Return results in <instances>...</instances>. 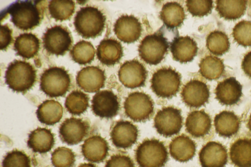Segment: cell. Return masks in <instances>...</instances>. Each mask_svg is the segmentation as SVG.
Masks as SVG:
<instances>
[{"mask_svg":"<svg viewBox=\"0 0 251 167\" xmlns=\"http://www.w3.org/2000/svg\"><path fill=\"white\" fill-rule=\"evenodd\" d=\"M229 156L235 167H251V138H240L233 142L230 147Z\"/></svg>","mask_w":251,"mask_h":167,"instance_id":"26","label":"cell"},{"mask_svg":"<svg viewBox=\"0 0 251 167\" xmlns=\"http://www.w3.org/2000/svg\"><path fill=\"white\" fill-rule=\"evenodd\" d=\"M70 85V75L62 68H50L45 70L41 75L40 89L51 97L64 95L68 91Z\"/></svg>","mask_w":251,"mask_h":167,"instance_id":"5","label":"cell"},{"mask_svg":"<svg viewBox=\"0 0 251 167\" xmlns=\"http://www.w3.org/2000/svg\"><path fill=\"white\" fill-rule=\"evenodd\" d=\"M169 47L167 39L160 33L145 36L138 47L139 55L146 63L156 65L163 60Z\"/></svg>","mask_w":251,"mask_h":167,"instance_id":"7","label":"cell"},{"mask_svg":"<svg viewBox=\"0 0 251 167\" xmlns=\"http://www.w3.org/2000/svg\"><path fill=\"white\" fill-rule=\"evenodd\" d=\"M196 144L190 137L182 134L173 139L169 144V152L175 160L186 162L195 155Z\"/></svg>","mask_w":251,"mask_h":167,"instance_id":"23","label":"cell"},{"mask_svg":"<svg viewBox=\"0 0 251 167\" xmlns=\"http://www.w3.org/2000/svg\"><path fill=\"white\" fill-rule=\"evenodd\" d=\"M159 16L167 28L169 29L180 26L185 19L183 8L176 2L165 3L161 9Z\"/></svg>","mask_w":251,"mask_h":167,"instance_id":"30","label":"cell"},{"mask_svg":"<svg viewBox=\"0 0 251 167\" xmlns=\"http://www.w3.org/2000/svg\"><path fill=\"white\" fill-rule=\"evenodd\" d=\"M91 102L93 113L101 118L110 119L115 117L120 108L117 96L110 90L97 92L93 96Z\"/></svg>","mask_w":251,"mask_h":167,"instance_id":"12","label":"cell"},{"mask_svg":"<svg viewBox=\"0 0 251 167\" xmlns=\"http://www.w3.org/2000/svg\"><path fill=\"white\" fill-rule=\"evenodd\" d=\"M242 68L245 74L251 77V51L244 56L242 62Z\"/></svg>","mask_w":251,"mask_h":167,"instance_id":"43","label":"cell"},{"mask_svg":"<svg viewBox=\"0 0 251 167\" xmlns=\"http://www.w3.org/2000/svg\"><path fill=\"white\" fill-rule=\"evenodd\" d=\"M40 48V41L31 33H24L18 36L14 44L16 55L29 59L34 57Z\"/></svg>","mask_w":251,"mask_h":167,"instance_id":"29","label":"cell"},{"mask_svg":"<svg viewBox=\"0 0 251 167\" xmlns=\"http://www.w3.org/2000/svg\"><path fill=\"white\" fill-rule=\"evenodd\" d=\"M11 21L17 28L28 30L38 26L41 21V11L35 2L19 1L12 4L7 9Z\"/></svg>","mask_w":251,"mask_h":167,"instance_id":"4","label":"cell"},{"mask_svg":"<svg viewBox=\"0 0 251 167\" xmlns=\"http://www.w3.org/2000/svg\"><path fill=\"white\" fill-rule=\"evenodd\" d=\"M48 8L51 18L63 21L69 19L73 15L75 3L71 0H52L50 1Z\"/></svg>","mask_w":251,"mask_h":167,"instance_id":"33","label":"cell"},{"mask_svg":"<svg viewBox=\"0 0 251 167\" xmlns=\"http://www.w3.org/2000/svg\"><path fill=\"white\" fill-rule=\"evenodd\" d=\"M126 115L134 121H144L150 118L154 110L151 97L139 92L130 93L124 104Z\"/></svg>","mask_w":251,"mask_h":167,"instance_id":"8","label":"cell"},{"mask_svg":"<svg viewBox=\"0 0 251 167\" xmlns=\"http://www.w3.org/2000/svg\"><path fill=\"white\" fill-rule=\"evenodd\" d=\"M138 136L137 127L129 121L117 122L110 132L113 144L117 148L127 149L136 142Z\"/></svg>","mask_w":251,"mask_h":167,"instance_id":"18","label":"cell"},{"mask_svg":"<svg viewBox=\"0 0 251 167\" xmlns=\"http://www.w3.org/2000/svg\"><path fill=\"white\" fill-rule=\"evenodd\" d=\"M89 129V124L82 119L68 118L60 126L59 137L63 142L68 144H76L84 139Z\"/></svg>","mask_w":251,"mask_h":167,"instance_id":"13","label":"cell"},{"mask_svg":"<svg viewBox=\"0 0 251 167\" xmlns=\"http://www.w3.org/2000/svg\"><path fill=\"white\" fill-rule=\"evenodd\" d=\"M232 36L239 45L251 46V22L243 20L238 23L233 28Z\"/></svg>","mask_w":251,"mask_h":167,"instance_id":"38","label":"cell"},{"mask_svg":"<svg viewBox=\"0 0 251 167\" xmlns=\"http://www.w3.org/2000/svg\"><path fill=\"white\" fill-rule=\"evenodd\" d=\"M199 155L201 167H224L227 162V149L217 142L207 143L201 149Z\"/></svg>","mask_w":251,"mask_h":167,"instance_id":"15","label":"cell"},{"mask_svg":"<svg viewBox=\"0 0 251 167\" xmlns=\"http://www.w3.org/2000/svg\"><path fill=\"white\" fill-rule=\"evenodd\" d=\"M105 167H135L130 157L126 155L116 154L111 156Z\"/></svg>","mask_w":251,"mask_h":167,"instance_id":"41","label":"cell"},{"mask_svg":"<svg viewBox=\"0 0 251 167\" xmlns=\"http://www.w3.org/2000/svg\"><path fill=\"white\" fill-rule=\"evenodd\" d=\"M63 109L61 104L54 100H46L38 107L36 115L42 123L52 125L58 122L63 116Z\"/></svg>","mask_w":251,"mask_h":167,"instance_id":"28","label":"cell"},{"mask_svg":"<svg viewBox=\"0 0 251 167\" xmlns=\"http://www.w3.org/2000/svg\"><path fill=\"white\" fill-rule=\"evenodd\" d=\"M135 158L139 167H162L168 160V153L162 142L147 139L137 147Z\"/></svg>","mask_w":251,"mask_h":167,"instance_id":"3","label":"cell"},{"mask_svg":"<svg viewBox=\"0 0 251 167\" xmlns=\"http://www.w3.org/2000/svg\"><path fill=\"white\" fill-rule=\"evenodd\" d=\"M215 93L216 98L225 105L236 104L242 95V86L234 77H230L220 82Z\"/></svg>","mask_w":251,"mask_h":167,"instance_id":"19","label":"cell"},{"mask_svg":"<svg viewBox=\"0 0 251 167\" xmlns=\"http://www.w3.org/2000/svg\"><path fill=\"white\" fill-rule=\"evenodd\" d=\"M104 71L96 66H87L78 72L76 77L79 87L88 93L99 91L104 86Z\"/></svg>","mask_w":251,"mask_h":167,"instance_id":"17","label":"cell"},{"mask_svg":"<svg viewBox=\"0 0 251 167\" xmlns=\"http://www.w3.org/2000/svg\"><path fill=\"white\" fill-rule=\"evenodd\" d=\"M181 96L183 102L192 108H199L208 101L210 92L207 85L203 81L193 79L183 87Z\"/></svg>","mask_w":251,"mask_h":167,"instance_id":"14","label":"cell"},{"mask_svg":"<svg viewBox=\"0 0 251 167\" xmlns=\"http://www.w3.org/2000/svg\"><path fill=\"white\" fill-rule=\"evenodd\" d=\"M65 106L67 110L71 114L80 115L89 106L88 95L80 90L73 91L67 96Z\"/></svg>","mask_w":251,"mask_h":167,"instance_id":"34","label":"cell"},{"mask_svg":"<svg viewBox=\"0 0 251 167\" xmlns=\"http://www.w3.org/2000/svg\"><path fill=\"white\" fill-rule=\"evenodd\" d=\"M97 55L102 64L114 65L119 62L123 55L122 45L113 39H103L97 47Z\"/></svg>","mask_w":251,"mask_h":167,"instance_id":"24","label":"cell"},{"mask_svg":"<svg viewBox=\"0 0 251 167\" xmlns=\"http://www.w3.org/2000/svg\"><path fill=\"white\" fill-rule=\"evenodd\" d=\"M70 54L75 62L80 65H86L94 60L95 50L90 42L81 40L73 47Z\"/></svg>","mask_w":251,"mask_h":167,"instance_id":"36","label":"cell"},{"mask_svg":"<svg viewBox=\"0 0 251 167\" xmlns=\"http://www.w3.org/2000/svg\"><path fill=\"white\" fill-rule=\"evenodd\" d=\"M78 167H97L95 165L91 163H83L80 164Z\"/></svg>","mask_w":251,"mask_h":167,"instance_id":"44","label":"cell"},{"mask_svg":"<svg viewBox=\"0 0 251 167\" xmlns=\"http://www.w3.org/2000/svg\"><path fill=\"white\" fill-rule=\"evenodd\" d=\"M199 67L201 74L209 80L220 78L225 70L223 61L212 55H208L202 58L199 64Z\"/></svg>","mask_w":251,"mask_h":167,"instance_id":"32","label":"cell"},{"mask_svg":"<svg viewBox=\"0 0 251 167\" xmlns=\"http://www.w3.org/2000/svg\"><path fill=\"white\" fill-rule=\"evenodd\" d=\"M247 127L250 131L251 132V114L250 115L248 120Z\"/></svg>","mask_w":251,"mask_h":167,"instance_id":"45","label":"cell"},{"mask_svg":"<svg viewBox=\"0 0 251 167\" xmlns=\"http://www.w3.org/2000/svg\"><path fill=\"white\" fill-rule=\"evenodd\" d=\"M109 146L107 141L99 135H93L87 139L82 145L81 152L88 161L102 162L107 157Z\"/></svg>","mask_w":251,"mask_h":167,"instance_id":"21","label":"cell"},{"mask_svg":"<svg viewBox=\"0 0 251 167\" xmlns=\"http://www.w3.org/2000/svg\"><path fill=\"white\" fill-rule=\"evenodd\" d=\"M148 72L137 60L126 61L118 72L120 81L126 88L134 89L144 86Z\"/></svg>","mask_w":251,"mask_h":167,"instance_id":"11","label":"cell"},{"mask_svg":"<svg viewBox=\"0 0 251 167\" xmlns=\"http://www.w3.org/2000/svg\"><path fill=\"white\" fill-rule=\"evenodd\" d=\"M36 71L25 61L15 60L9 65L5 74V81L14 92L25 93L31 89L36 81Z\"/></svg>","mask_w":251,"mask_h":167,"instance_id":"2","label":"cell"},{"mask_svg":"<svg viewBox=\"0 0 251 167\" xmlns=\"http://www.w3.org/2000/svg\"><path fill=\"white\" fill-rule=\"evenodd\" d=\"M2 167H31L30 159L24 152L17 149L8 152L2 163Z\"/></svg>","mask_w":251,"mask_h":167,"instance_id":"39","label":"cell"},{"mask_svg":"<svg viewBox=\"0 0 251 167\" xmlns=\"http://www.w3.org/2000/svg\"><path fill=\"white\" fill-rule=\"evenodd\" d=\"M214 124L215 131L219 136L229 138L238 132L241 121L233 112L223 111L215 116Z\"/></svg>","mask_w":251,"mask_h":167,"instance_id":"25","label":"cell"},{"mask_svg":"<svg viewBox=\"0 0 251 167\" xmlns=\"http://www.w3.org/2000/svg\"><path fill=\"white\" fill-rule=\"evenodd\" d=\"M206 47L210 52L216 55H222L226 52L230 47L228 38L221 31L210 32L206 38Z\"/></svg>","mask_w":251,"mask_h":167,"instance_id":"35","label":"cell"},{"mask_svg":"<svg viewBox=\"0 0 251 167\" xmlns=\"http://www.w3.org/2000/svg\"><path fill=\"white\" fill-rule=\"evenodd\" d=\"M211 126L210 117L203 110L190 112L186 119V130L195 138L205 136L210 131Z\"/></svg>","mask_w":251,"mask_h":167,"instance_id":"22","label":"cell"},{"mask_svg":"<svg viewBox=\"0 0 251 167\" xmlns=\"http://www.w3.org/2000/svg\"><path fill=\"white\" fill-rule=\"evenodd\" d=\"M51 160L54 167H72L75 162V155L71 149L59 147L52 152Z\"/></svg>","mask_w":251,"mask_h":167,"instance_id":"37","label":"cell"},{"mask_svg":"<svg viewBox=\"0 0 251 167\" xmlns=\"http://www.w3.org/2000/svg\"><path fill=\"white\" fill-rule=\"evenodd\" d=\"M181 111L174 107H165L159 110L154 119L157 132L165 137L178 134L182 126Z\"/></svg>","mask_w":251,"mask_h":167,"instance_id":"9","label":"cell"},{"mask_svg":"<svg viewBox=\"0 0 251 167\" xmlns=\"http://www.w3.org/2000/svg\"><path fill=\"white\" fill-rule=\"evenodd\" d=\"M142 31L141 23L133 15H122L114 25V31L117 38L126 43H133L138 40Z\"/></svg>","mask_w":251,"mask_h":167,"instance_id":"16","label":"cell"},{"mask_svg":"<svg viewBox=\"0 0 251 167\" xmlns=\"http://www.w3.org/2000/svg\"><path fill=\"white\" fill-rule=\"evenodd\" d=\"M187 10L193 16L202 17L210 14L213 8L211 0H187L186 1Z\"/></svg>","mask_w":251,"mask_h":167,"instance_id":"40","label":"cell"},{"mask_svg":"<svg viewBox=\"0 0 251 167\" xmlns=\"http://www.w3.org/2000/svg\"><path fill=\"white\" fill-rule=\"evenodd\" d=\"M151 88L157 96L170 98L178 92L181 84V75L171 68H163L152 74Z\"/></svg>","mask_w":251,"mask_h":167,"instance_id":"6","label":"cell"},{"mask_svg":"<svg viewBox=\"0 0 251 167\" xmlns=\"http://www.w3.org/2000/svg\"><path fill=\"white\" fill-rule=\"evenodd\" d=\"M12 30L7 24L0 26V49L5 50L12 41Z\"/></svg>","mask_w":251,"mask_h":167,"instance_id":"42","label":"cell"},{"mask_svg":"<svg viewBox=\"0 0 251 167\" xmlns=\"http://www.w3.org/2000/svg\"><path fill=\"white\" fill-rule=\"evenodd\" d=\"M43 47L50 54L63 55L69 50L73 40L70 32L62 25L48 28L42 38Z\"/></svg>","mask_w":251,"mask_h":167,"instance_id":"10","label":"cell"},{"mask_svg":"<svg viewBox=\"0 0 251 167\" xmlns=\"http://www.w3.org/2000/svg\"><path fill=\"white\" fill-rule=\"evenodd\" d=\"M216 10L221 17L226 20H234L244 14L247 9L245 0H218L216 1Z\"/></svg>","mask_w":251,"mask_h":167,"instance_id":"31","label":"cell"},{"mask_svg":"<svg viewBox=\"0 0 251 167\" xmlns=\"http://www.w3.org/2000/svg\"><path fill=\"white\" fill-rule=\"evenodd\" d=\"M106 17L98 8L87 6L76 12L74 19L75 30L85 39L95 38L102 32Z\"/></svg>","mask_w":251,"mask_h":167,"instance_id":"1","label":"cell"},{"mask_svg":"<svg viewBox=\"0 0 251 167\" xmlns=\"http://www.w3.org/2000/svg\"><path fill=\"white\" fill-rule=\"evenodd\" d=\"M27 143L34 152L45 153L54 145V135L50 130L38 127L29 133Z\"/></svg>","mask_w":251,"mask_h":167,"instance_id":"27","label":"cell"},{"mask_svg":"<svg viewBox=\"0 0 251 167\" xmlns=\"http://www.w3.org/2000/svg\"><path fill=\"white\" fill-rule=\"evenodd\" d=\"M198 50L197 44L188 36L175 37L170 43L173 59L181 63L192 61Z\"/></svg>","mask_w":251,"mask_h":167,"instance_id":"20","label":"cell"}]
</instances>
